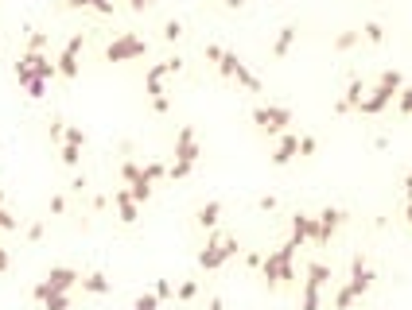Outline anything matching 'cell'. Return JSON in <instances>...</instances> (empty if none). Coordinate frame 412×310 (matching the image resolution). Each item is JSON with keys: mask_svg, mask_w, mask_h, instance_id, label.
<instances>
[{"mask_svg": "<svg viewBox=\"0 0 412 310\" xmlns=\"http://www.w3.org/2000/svg\"><path fill=\"white\" fill-rule=\"evenodd\" d=\"M295 248H300V244L288 237L280 248H273L265 260H261V280H265L268 287H280V283L295 280Z\"/></svg>", "mask_w": 412, "mask_h": 310, "instance_id": "cell-1", "label": "cell"}, {"mask_svg": "<svg viewBox=\"0 0 412 310\" xmlns=\"http://www.w3.org/2000/svg\"><path fill=\"white\" fill-rule=\"evenodd\" d=\"M401 89H404L401 70H381L377 86L366 89V97H362V105H358V113H362V116H381L385 109H389V101L401 93Z\"/></svg>", "mask_w": 412, "mask_h": 310, "instance_id": "cell-2", "label": "cell"}, {"mask_svg": "<svg viewBox=\"0 0 412 310\" xmlns=\"http://www.w3.org/2000/svg\"><path fill=\"white\" fill-rule=\"evenodd\" d=\"M237 252H241L237 237H226V232L214 229L210 237H206V248L198 252V268H203V271H218V268H226Z\"/></svg>", "mask_w": 412, "mask_h": 310, "instance_id": "cell-3", "label": "cell"}, {"mask_svg": "<svg viewBox=\"0 0 412 310\" xmlns=\"http://www.w3.org/2000/svg\"><path fill=\"white\" fill-rule=\"evenodd\" d=\"M12 70H16V82H20V86H28L31 78H43V82H55V78H59V62H55L47 51H24Z\"/></svg>", "mask_w": 412, "mask_h": 310, "instance_id": "cell-4", "label": "cell"}, {"mask_svg": "<svg viewBox=\"0 0 412 310\" xmlns=\"http://www.w3.org/2000/svg\"><path fill=\"white\" fill-rule=\"evenodd\" d=\"M331 283V268L323 260H311L304 271V291H300V310H319L323 307V287Z\"/></svg>", "mask_w": 412, "mask_h": 310, "instance_id": "cell-5", "label": "cell"}, {"mask_svg": "<svg viewBox=\"0 0 412 310\" xmlns=\"http://www.w3.org/2000/svg\"><path fill=\"white\" fill-rule=\"evenodd\" d=\"M78 280H82V275H78L74 268H62V264H59V268H51L47 275L35 283V291H31V295L43 302L47 295H62V291H74V287H78Z\"/></svg>", "mask_w": 412, "mask_h": 310, "instance_id": "cell-6", "label": "cell"}, {"mask_svg": "<svg viewBox=\"0 0 412 310\" xmlns=\"http://www.w3.org/2000/svg\"><path fill=\"white\" fill-rule=\"evenodd\" d=\"M253 125L265 136H280L288 125H292V109L284 105H257L253 109Z\"/></svg>", "mask_w": 412, "mask_h": 310, "instance_id": "cell-7", "label": "cell"}, {"mask_svg": "<svg viewBox=\"0 0 412 310\" xmlns=\"http://www.w3.org/2000/svg\"><path fill=\"white\" fill-rule=\"evenodd\" d=\"M144 55H148V39L132 35V31L117 35V39L105 47V58H109V62H132V58H144Z\"/></svg>", "mask_w": 412, "mask_h": 310, "instance_id": "cell-8", "label": "cell"}, {"mask_svg": "<svg viewBox=\"0 0 412 310\" xmlns=\"http://www.w3.org/2000/svg\"><path fill=\"white\" fill-rule=\"evenodd\" d=\"M167 74H171V70H167V58L164 62H152V66L144 70V93L152 97V109H156V113H167V109H171V101H167V93H164Z\"/></svg>", "mask_w": 412, "mask_h": 310, "instance_id": "cell-9", "label": "cell"}, {"mask_svg": "<svg viewBox=\"0 0 412 310\" xmlns=\"http://www.w3.org/2000/svg\"><path fill=\"white\" fill-rule=\"evenodd\" d=\"M218 70H222V74L226 78H234L237 86L241 89H249V93H261V82H257V74L253 70L246 66V62H241V58L234 55V51H226V55H222V62H218Z\"/></svg>", "mask_w": 412, "mask_h": 310, "instance_id": "cell-10", "label": "cell"}, {"mask_svg": "<svg viewBox=\"0 0 412 310\" xmlns=\"http://www.w3.org/2000/svg\"><path fill=\"white\" fill-rule=\"evenodd\" d=\"M82 47H86V35H82V31L67 39L62 55L55 58V62H59V78H67V82H74V78H78V70H82Z\"/></svg>", "mask_w": 412, "mask_h": 310, "instance_id": "cell-11", "label": "cell"}, {"mask_svg": "<svg viewBox=\"0 0 412 310\" xmlns=\"http://www.w3.org/2000/svg\"><path fill=\"white\" fill-rule=\"evenodd\" d=\"M198 155H203V147H198V136L191 125H183L175 132V163H187V167H195L198 163Z\"/></svg>", "mask_w": 412, "mask_h": 310, "instance_id": "cell-12", "label": "cell"}, {"mask_svg": "<svg viewBox=\"0 0 412 310\" xmlns=\"http://www.w3.org/2000/svg\"><path fill=\"white\" fill-rule=\"evenodd\" d=\"M373 280H377V275H373V268H370V264L362 260V256H354V260H350V280H346V287H350L354 295L362 299L366 291L373 287Z\"/></svg>", "mask_w": 412, "mask_h": 310, "instance_id": "cell-13", "label": "cell"}, {"mask_svg": "<svg viewBox=\"0 0 412 310\" xmlns=\"http://www.w3.org/2000/svg\"><path fill=\"white\" fill-rule=\"evenodd\" d=\"M315 221H319V241H315V244H331V237L343 229V221H346V210H338V206H327V210L319 213Z\"/></svg>", "mask_w": 412, "mask_h": 310, "instance_id": "cell-14", "label": "cell"}, {"mask_svg": "<svg viewBox=\"0 0 412 310\" xmlns=\"http://www.w3.org/2000/svg\"><path fill=\"white\" fill-rule=\"evenodd\" d=\"M113 210H117L121 225H137L140 221V206H137V198L128 194V186H117V190H113Z\"/></svg>", "mask_w": 412, "mask_h": 310, "instance_id": "cell-15", "label": "cell"}, {"mask_svg": "<svg viewBox=\"0 0 412 310\" xmlns=\"http://www.w3.org/2000/svg\"><path fill=\"white\" fill-rule=\"evenodd\" d=\"M292 241L295 244H307V241H319V221L311 213H292Z\"/></svg>", "mask_w": 412, "mask_h": 310, "instance_id": "cell-16", "label": "cell"}, {"mask_svg": "<svg viewBox=\"0 0 412 310\" xmlns=\"http://www.w3.org/2000/svg\"><path fill=\"white\" fill-rule=\"evenodd\" d=\"M362 97H366V82L362 78H350V82H346V93L334 101V113H350V109H358L362 105Z\"/></svg>", "mask_w": 412, "mask_h": 310, "instance_id": "cell-17", "label": "cell"}, {"mask_svg": "<svg viewBox=\"0 0 412 310\" xmlns=\"http://www.w3.org/2000/svg\"><path fill=\"white\" fill-rule=\"evenodd\" d=\"M295 155H300V136L280 132V144H276V152H273V167H288Z\"/></svg>", "mask_w": 412, "mask_h": 310, "instance_id": "cell-18", "label": "cell"}, {"mask_svg": "<svg viewBox=\"0 0 412 310\" xmlns=\"http://www.w3.org/2000/svg\"><path fill=\"white\" fill-rule=\"evenodd\" d=\"M218 221H222V202H203V206H198V213H195V225H198V229L214 232Z\"/></svg>", "mask_w": 412, "mask_h": 310, "instance_id": "cell-19", "label": "cell"}, {"mask_svg": "<svg viewBox=\"0 0 412 310\" xmlns=\"http://www.w3.org/2000/svg\"><path fill=\"white\" fill-rule=\"evenodd\" d=\"M295 35H300V28H280L276 31V39H273V58H288L292 55V47H295Z\"/></svg>", "mask_w": 412, "mask_h": 310, "instance_id": "cell-20", "label": "cell"}, {"mask_svg": "<svg viewBox=\"0 0 412 310\" xmlns=\"http://www.w3.org/2000/svg\"><path fill=\"white\" fill-rule=\"evenodd\" d=\"M78 287L86 291V295H109V291H113V280H105L101 271H89V275L78 280Z\"/></svg>", "mask_w": 412, "mask_h": 310, "instance_id": "cell-21", "label": "cell"}, {"mask_svg": "<svg viewBox=\"0 0 412 310\" xmlns=\"http://www.w3.org/2000/svg\"><path fill=\"white\" fill-rule=\"evenodd\" d=\"M82 147H86V144H74V140H62V163L78 171V167H82Z\"/></svg>", "mask_w": 412, "mask_h": 310, "instance_id": "cell-22", "label": "cell"}, {"mask_svg": "<svg viewBox=\"0 0 412 310\" xmlns=\"http://www.w3.org/2000/svg\"><path fill=\"white\" fill-rule=\"evenodd\" d=\"M128 194L137 198V206H144L148 198H152V183L144 179V171H140V179H137V183H128Z\"/></svg>", "mask_w": 412, "mask_h": 310, "instance_id": "cell-23", "label": "cell"}, {"mask_svg": "<svg viewBox=\"0 0 412 310\" xmlns=\"http://www.w3.org/2000/svg\"><path fill=\"white\" fill-rule=\"evenodd\" d=\"M358 43H362V31H343V35H334V51H338V55L354 51Z\"/></svg>", "mask_w": 412, "mask_h": 310, "instance_id": "cell-24", "label": "cell"}, {"mask_svg": "<svg viewBox=\"0 0 412 310\" xmlns=\"http://www.w3.org/2000/svg\"><path fill=\"white\" fill-rule=\"evenodd\" d=\"M334 310H350L354 307V302H358V295H354V291L350 287H338V291H334Z\"/></svg>", "mask_w": 412, "mask_h": 310, "instance_id": "cell-25", "label": "cell"}, {"mask_svg": "<svg viewBox=\"0 0 412 310\" xmlns=\"http://www.w3.org/2000/svg\"><path fill=\"white\" fill-rule=\"evenodd\" d=\"M140 171H144V179H148V183H160V179H167V167L160 163V159H152V163H144V167H140Z\"/></svg>", "mask_w": 412, "mask_h": 310, "instance_id": "cell-26", "label": "cell"}, {"mask_svg": "<svg viewBox=\"0 0 412 310\" xmlns=\"http://www.w3.org/2000/svg\"><path fill=\"white\" fill-rule=\"evenodd\" d=\"M132 310H160V295H156V291H144V295H137Z\"/></svg>", "mask_w": 412, "mask_h": 310, "instance_id": "cell-27", "label": "cell"}, {"mask_svg": "<svg viewBox=\"0 0 412 310\" xmlns=\"http://www.w3.org/2000/svg\"><path fill=\"white\" fill-rule=\"evenodd\" d=\"M43 310H70V291H62V295H47V299H43Z\"/></svg>", "mask_w": 412, "mask_h": 310, "instance_id": "cell-28", "label": "cell"}, {"mask_svg": "<svg viewBox=\"0 0 412 310\" xmlns=\"http://www.w3.org/2000/svg\"><path fill=\"white\" fill-rule=\"evenodd\" d=\"M47 86H51V82H43V78H31V82H28L24 89H28L31 101H43V97H47Z\"/></svg>", "mask_w": 412, "mask_h": 310, "instance_id": "cell-29", "label": "cell"}, {"mask_svg": "<svg viewBox=\"0 0 412 310\" xmlns=\"http://www.w3.org/2000/svg\"><path fill=\"white\" fill-rule=\"evenodd\" d=\"M362 39L377 47V43H385V28H381V24H366V28H362Z\"/></svg>", "mask_w": 412, "mask_h": 310, "instance_id": "cell-30", "label": "cell"}, {"mask_svg": "<svg viewBox=\"0 0 412 310\" xmlns=\"http://www.w3.org/2000/svg\"><path fill=\"white\" fill-rule=\"evenodd\" d=\"M28 51H47V31L28 28Z\"/></svg>", "mask_w": 412, "mask_h": 310, "instance_id": "cell-31", "label": "cell"}, {"mask_svg": "<svg viewBox=\"0 0 412 310\" xmlns=\"http://www.w3.org/2000/svg\"><path fill=\"white\" fill-rule=\"evenodd\" d=\"M164 39H167V43H179V39H183V24H179V19H167V24H164Z\"/></svg>", "mask_w": 412, "mask_h": 310, "instance_id": "cell-32", "label": "cell"}, {"mask_svg": "<svg viewBox=\"0 0 412 310\" xmlns=\"http://www.w3.org/2000/svg\"><path fill=\"white\" fill-rule=\"evenodd\" d=\"M175 295H179V299H183V302H191V299H195V295H198V283H195V280H183V283H179V287H175Z\"/></svg>", "mask_w": 412, "mask_h": 310, "instance_id": "cell-33", "label": "cell"}, {"mask_svg": "<svg viewBox=\"0 0 412 310\" xmlns=\"http://www.w3.org/2000/svg\"><path fill=\"white\" fill-rule=\"evenodd\" d=\"M397 109H401V116H412V89L409 86L397 93Z\"/></svg>", "mask_w": 412, "mask_h": 310, "instance_id": "cell-34", "label": "cell"}, {"mask_svg": "<svg viewBox=\"0 0 412 310\" xmlns=\"http://www.w3.org/2000/svg\"><path fill=\"white\" fill-rule=\"evenodd\" d=\"M16 229H20V221H16V217L0 206V232H16Z\"/></svg>", "mask_w": 412, "mask_h": 310, "instance_id": "cell-35", "label": "cell"}, {"mask_svg": "<svg viewBox=\"0 0 412 310\" xmlns=\"http://www.w3.org/2000/svg\"><path fill=\"white\" fill-rule=\"evenodd\" d=\"M121 179H125V183H137V179H140V167L132 163V159H125V163H121Z\"/></svg>", "mask_w": 412, "mask_h": 310, "instance_id": "cell-36", "label": "cell"}, {"mask_svg": "<svg viewBox=\"0 0 412 310\" xmlns=\"http://www.w3.org/2000/svg\"><path fill=\"white\" fill-rule=\"evenodd\" d=\"M47 132H51V140H62V136H67V120H62V116H55V120L47 125Z\"/></svg>", "mask_w": 412, "mask_h": 310, "instance_id": "cell-37", "label": "cell"}, {"mask_svg": "<svg viewBox=\"0 0 412 310\" xmlns=\"http://www.w3.org/2000/svg\"><path fill=\"white\" fill-rule=\"evenodd\" d=\"M191 171H195V167H187V163H171V167H167V179H175V183H179V179H187Z\"/></svg>", "mask_w": 412, "mask_h": 310, "instance_id": "cell-38", "label": "cell"}, {"mask_svg": "<svg viewBox=\"0 0 412 310\" xmlns=\"http://www.w3.org/2000/svg\"><path fill=\"white\" fill-rule=\"evenodd\" d=\"M203 55H206V58H210V62H214V66H218V62H222V55H226V51L218 47V43H206V47H203Z\"/></svg>", "mask_w": 412, "mask_h": 310, "instance_id": "cell-39", "label": "cell"}, {"mask_svg": "<svg viewBox=\"0 0 412 310\" xmlns=\"http://www.w3.org/2000/svg\"><path fill=\"white\" fill-rule=\"evenodd\" d=\"M152 291H156V295H160V302H164V299H171V295H175V287H171V280H160V283H156V287H152Z\"/></svg>", "mask_w": 412, "mask_h": 310, "instance_id": "cell-40", "label": "cell"}, {"mask_svg": "<svg viewBox=\"0 0 412 310\" xmlns=\"http://www.w3.org/2000/svg\"><path fill=\"white\" fill-rule=\"evenodd\" d=\"M315 136H300V155H315Z\"/></svg>", "mask_w": 412, "mask_h": 310, "instance_id": "cell-41", "label": "cell"}, {"mask_svg": "<svg viewBox=\"0 0 412 310\" xmlns=\"http://www.w3.org/2000/svg\"><path fill=\"white\" fill-rule=\"evenodd\" d=\"M43 232H47V229H43V221H31L28 225V241H43Z\"/></svg>", "mask_w": 412, "mask_h": 310, "instance_id": "cell-42", "label": "cell"}, {"mask_svg": "<svg viewBox=\"0 0 412 310\" xmlns=\"http://www.w3.org/2000/svg\"><path fill=\"white\" fill-rule=\"evenodd\" d=\"M89 8H94V12H101V16H113V0H94Z\"/></svg>", "mask_w": 412, "mask_h": 310, "instance_id": "cell-43", "label": "cell"}, {"mask_svg": "<svg viewBox=\"0 0 412 310\" xmlns=\"http://www.w3.org/2000/svg\"><path fill=\"white\" fill-rule=\"evenodd\" d=\"M51 213H67V198H62V194H55V198H51Z\"/></svg>", "mask_w": 412, "mask_h": 310, "instance_id": "cell-44", "label": "cell"}, {"mask_svg": "<svg viewBox=\"0 0 412 310\" xmlns=\"http://www.w3.org/2000/svg\"><path fill=\"white\" fill-rule=\"evenodd\" d=\"M257 206H261L265 213H273L276 210V198H273V194H261V202H257Z\"/></svg>", "mask_w": 412, "mask_h": 310, "instance_id": "cell-45", "label": "cell"}, {"mask_svg": "<svg viewBox=\"0 0 412 310\" xmlns=\"http://www.w3.org/2000/svg\"><path fill=\"white\" fill-rule=\"evenodd\" d=\"M12 268V256H8V248H4V244H0V275H4V271Z\"/></svg>", "mask_w": 412, "mask_h": 310, "instance_id": "cell-46", "label": "cell"}, {"mask_svg": "<svg viewBox=\"0 0 412 310\" xmlns=\"http://www.w3.org/2000/svg\"><path fill=\"white\" fill-rule=\"evenodd\" d=\"M128 8H132V12H148V8H152V0H128Z\"/></svg>", "mask_w": 412, "mask_h": 310, "instance_id": "cell-47", "label": "cell"}, {"mask_svg": "<svg viewBox=\"0 0 412 310\" xmlns=\"http://www.w3.org/2000/svg\"><path fill=\"white\" fill-rule=\"evenodd\" d=\"M261 260H265L261 252H246V264H249V268H261Z\"/></svg>", "mask_w": 412, "mask_h": 310, "instance_id": "cell-48", "label": "cell"}, {"mask_svg": "<svg viewBox=\"0 0 412 310\" xmlns=\"http://www.w3.org/2000/svg\"><path fill=\"white\" fill-rule=\"evenodd\" d=\"M70 190H74V194H82V190H86V174H78V179L70 183Z\"/></svg>", "mask_w": 412, "mask_h": 310, "instance_id": "cell-49", "label": "cell"}, {"mask_svg": "<svg viewBox=\"0 0 412 310\" xmlns=\"http://www.w3.org/2000/svg\"><path fill=\"white\" fill-rule=\"evenodd\" d=\"M62 4H67V8H89L94 0H62Z\"/></svg>", "mask_w": 412, "mask_h": 310, "instance_id": "cell-50", "label": "cell"}, {"mask_svg": "<svg viewBox=\"0 0 412 310\" xmlns=\"http://www.w3.org/2000/svg\"><path fill=\"white\" fill-rule=\"evenodd\" d=\"M404 198L412 202V171H409V179H404Z\"/></svg>", "mask_w": 412, "mask_h": 310, "instance_id": "cell-51", "label": "cell"}, {"mask_svg": "<svg viewBox=\"0 0 412 310\" xmlns=\"http://www.w3.org/2000/svg\"><path fill=\"white\" fill-rule=\"evenodd\" d=\"M210 310H226V302H222V299H210Z\"/></svg>", "mask_w": 412, "mask_h": 310, "instance_id": "cell-52", "label": "cell"}, {"mask_svg": "<svg viewBox=\"0 0 412 310\" xmlns=\"http://www.w3.org/2000/svg\"><path fill=\"white\" fill-rule=\"evenodd\" d=\"M222 4H226V8H241V4H246V0H222Z\"/></svg>", "mask_w": 412, "mask_h": 310, "instance_id": "cell-53", "label": "cell"}, {"mask_svg": "<svg viewBox=\"0 0 412 310\" xmlns=\"http://www.w3.org/2000/svg\"><path fill=\"white\" fill-rule=\"evenodd\" d=\"M404 221H409V225H412V202H409V206H404Z\"/></svg>", "mask_w": 412, "mask_h": 310, "instance_id": "cell-54", "label": "cell"}, {"mask_svg": "<svg viewBox=\"0 0 412 310\" xmlns=\"http://www.w3.org/2000/svg\"><path fill=\"white\" fill-rule=\"evenodd\" d=\"M0 206H4V190H0Z\"/></svg>", "mask_w": 412, "mask_h": 310, "instance_id": "cell-55", "label": "cell"}, {"mask_svg": "<svg viewBox=\"0 0 412 310\" xmlns=\"http://www.w3.org/2000/svg\"><path fill=\"white\" fill-rule=\"evenodd\" d=\"M0 47H4V39H0Z\"/></svg>", "mask_w": 412, "mask_h": 310, "instance_id": "cell-56", "label": "cell"}]
</instances>
